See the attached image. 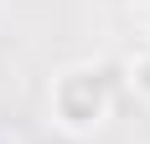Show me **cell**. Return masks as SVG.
Returning <instances> with one entry per match:
<instances>
[{
	"mask_svg": "<svg viewBox=\"0 0 150 144\" xmlns=\"http://www.w3.org/2000/svg\"><path fill=\"white\" fill-rule=\"evenodd\" d=\"M114 113V77L104 67H67L52 77V124L67 139L93 134Z\"/></svg>",
	"mask_w": 150,
	"mask_h": 144,
	"instance_id": "cell-1",
	"label": "cell"
},
{
	"mask_svg": "<svg viewBox=\"0 0 150 144\" xmlns=\"http://www.w3.org/2000/svg\"><path fill=\"white\" fill-rule=\"evenodd\" d=\"M129 93L150 103V52H140V57L129 62Z\"/></svg>",
	"mask_w": 150,
	"mask_h": 144,
	"instance_id": "cell-2",
	"label": "cell"
}]
</instances>
